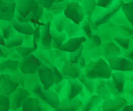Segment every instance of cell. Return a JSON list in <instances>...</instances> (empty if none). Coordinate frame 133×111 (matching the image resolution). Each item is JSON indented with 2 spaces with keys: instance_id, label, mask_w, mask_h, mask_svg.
<instances>
[{
  "instance_id": "obj_40",
  "label": "cell",
  "mask_w": 133,
  "mask_h": 111,
  "mask_svg": "<svg viewBox=\"0 0 133 111\" xmlns=\"http://www.w3.org/2000/svg\"><path fill=\"white\" fill-rule=\"evenodd\" d=\"M123 111H133V104L125 105L123 108Z\"/></svg>"
},
{
  "instance_id": "obj_11",
  "label": "cell",
  "mask_w": 133,
  "mask_h": 111,
  "mask_svg": "<svg viewBox=\"0 0 133 111\" xmlns=\"http://www.w3.org/2000/svg\"><path fill=\"white\" fill-rule=\"evenodd\" d=\"M87 41V38L85 36H76V37H71L70 38L68 41L64 42V43L61 45L59 49L65 52H72L76 51L77 49H78L82 46L83 43Z\"/></svg>"
},
{
  "instance_id": "obj_21",
  "label": "cell",
  "mask_w": 133,
  "mask_h": 111,
  "mask_svg": "<svg viewBox=\"0 0 133 111\" xmlns=\"http://www.w3.org/2000/svg\"><path fill=\"white\" fill-rule=\"evenodd\" d=\"M23 36L22 35H13L11 38H9L7 42H5V46L7 48L19 47L23 43Z\"/></svg>"
},
{
  "instance_id": "obj_15",
  "label": "cell",
  "mask_w": 133,
  "mask_h": 111,
  "mask_svg": "<svg viewBox=\"0 0 133 111\" xmlns=\"http://www.w3.org/2000/svg\"><path fill=\"white\" fill-rule=\"evenodd\" d=\"M22 111H43L37 98H26L22 103Z\"/></svg>"
},
{
  "instance_id": "obj_5",
  "label": "cell",
  "mask_w": 133,
  "mask_h": 111,
  "mask_svg": "<svg viewBox=\"0 0 133 111\" xmlns=\"http://www.w3.org/2000/svg\"><path fill=\"white\" fill-rule=\"evenodd\" d=\"M42 65L41 61L35 56L28 55L24 56L19 63L20 71L23 74H35Z\"/></svg>"
},
{
  "instance_id": "obj_1",
  "label": "cell",
  "mask_w": 133,
  "mask_h": 111,
  "mask_svg": "<svg viewBox=\"0 0 133 111\" xmlns=\"http://www.w3.org/2000/svg\"><path fill=\"white\" fill-rule=\"evenodd\" d=\"M112 75V70L108 61L103 57L91 61L85 66V76L89 79H109Z\"/></svg>"
},
{
  "instance_id": "obj_37",
  "label": "cell",
  "mask_w": 133,
  "mask_h": 111,
  "mask_svg": "<svg viewBox=\"0 0 133 111\" xmlns=\"http://www.w3.org/2000/svg\"><path fill=\"white\" fill-rule=\"evenodd\" d=\"M91 23L88 21H85L84 22V25H83V30L85 34H87V35L90 38L92 36V32H93V29L91 28Z\"/></svg>"
},
{
  "instance_id": "obj_42",
  "label": "cell",
  "mask_w": 133,
  "mask_h": 111,
  "mask_svg": "<svg viewBox=\"0 0 133 111\" xmlns=\"http://www.w3.org/2000/svg\"><path fill=\"white\" fill-rule=\"evenodd\" d=\"M65 0H55V2L54 3H64Z\"/></svg>"
},
{
  "instance_id": "obj_24",
  "label": "cell",
  "mask_w": 133,
  "mask_h": 111,
  "mask_svg": "<svg viewBox=\"0 0 133 111\" xmlns=\"http://www.w3.org/2000/svg\"><path fill=\"white\" fill-rule=\"evenodd\" d=\"M10 108L11 104L9 95L0 93V111H9Z\"/></svg>"
},
{
  "instance_id": "obj_32",
  "label": "cell",
  "mask_w": 133,
  "mask_h": 111,
  "mask_svg": "<svg viewBox=\"0 0 133 111\" xmlns=\"http://www.w3.org/2000/svg\"><path fill=\"white\" fill-rule=\"evenodd\" d=\"M65 5H66V4L64 3H53L49 10L54 13H60L62 11L64 10Z\"/></svg>"
},
{
  "instance_id": "obj_27",
  "label": "cell",
  "mask_w": 133,
  "mask_h": 111,
  "mask_svg": "<svg viewBox=\"0 0 133 111\" xmlns=\"http://www.w3.org/2000/svg\"><path fill=\"white\" fill-rule=\"evenodd\" d=\"M116 44L118 46H120V48H123L125 50H129L130 48V40L127 37H116Z\"/></svg>"
},
{
  "instance_id": "obj_3",
  "label": "cell",
  "mask_w": 133,
  "mask_h": 111,
  "mask_svg": "<svg viewBox=\"0 0 133 111\" xmlns=\"http://www.w3.org/2000/svg\"><path fill=\"white\" fill-rule=\"evenodd\" d=\"M109 63L112 71H133V62L125 56H116L108 57Z\"/></svg>"
},
{
  "instance_id": "obj_28",
  "label": "cell",
  "mask_w": 133,
  "mask_h": 111,
  "mask_svg": "<svg viewBox=\"0 0 133 111\" xmlns=\"http://www.w3.org/2000/svg\"><path fill=\"white\" fill-rule=\"evenodd\" d=\"M78 79H79V81L81 83L84 84V85L85 86V87L87 88V90H88L90 93L94 92V82H93V80H92V79H87L85 75L79 76V77H78Z\"/></svg>"
},
{
  "instance_id": "obj_43",
  "label": "cell",
  "mask_w": 133,
  "mask_h": 111,
  "mask_svg": "<svg viewBox=\"0 0 133 111\" xmlns=\"http://www.w3.org/2000/svg\"><path fill=\"white\" fill-rule=\"evenodd\" d=\"M3 56V50H2V49L0 48V56Z\"/></svg>"
},
{
  "instance_id": "obj_17",
  "label": "cell",
  "mask_w": 133,
  "mask_h": 111,
  "mask_svg": "<svg viewBox=\"0 0 133 111\" xmlns=\"http://www.w3.org/2000/svg\"><path fill=\"white\" fill-rule=\"evenodd\" d=\"M121 11L125 19L133 28V0L123 2L121 6Z\"/></svg>"
},
{
  "instance_id": "obj_25",
  "label": "cell",
  "mask_w": 133,
  "mask_h": 111,
  "mask_svg": "<svg viewBox=\"0 0 133 111\" xmlns=\"http://www.w3.org/2000/svg\"><path fill=\"white\" fill-rule=\"evenodd\" d=\"M81 104H82V102H81L79 99H72L71 100V102L69 104L64 106V108H59L58 111H74L78 108H79Z\"/></svg>"
},
{
  "instance_id": "obj_35",
  "label": "cell",
  "mask_w": 133,
  "mask_h": 111,
  "mask_svg": "<svg viewBox=\"0 0 133 111\" xmlns=\"http://www.w3.org/2000/svg\"><path fill=\"white\" fill-rule=\"evenodd\" d=\"M116 0H97L96 4L101 8H108Z\"/></svg>"
},
{
  "instance_id": "obj_34",
  "label": "cell",
  "mask_w": 133,
  "mask_h": 111,
  "mask_svg": "<svg viewBox=\"0 0 133 111\" xmlns=\"http://www.w3.org/2000/svg\"><path fill=\"white\" fill-rule=\"evenodd\" d=\"M55 25H56V28H57V32L61 33L65 28V20L63 18H58V19H56L55 21Z\"/></svg>"
},
{
  "instance_id": "obj_10",
  "label": "cell",
  "mask_w": 133,
  "mask_h": 111,
  "mask_svg": "<svg viewBox=\"0 0 133 111\" xmlns=\"http://www.w3.org/2000/svg\"><path fill=\"white\" fill-rule=\"evenodd\" d=\"M39 4L37 0H19V4H17L16 10L21 17L26 18L36 10Z\"/></svg>"
},
{
  "instance_id": "obj_29",
  "label": "cell",
  "mask_w": 133,
  "mask_h": 111,
  "mask_svg": "<svg viewBox=\"0 0 133 111\" xmlns=\"http://www.w3.org/2000/svg\"><path fill=\"white\" fill-rule=\"evenodd\" d=\"M83 49H84V46H81L79 49H77L76 51L72 52V53H71V55H70V62L71 63H78V59H79V57L81 56V54H82V50Z\"/></svg>"
},
{
  "instance_id": "obj_13",
  "label": "cell",
  "mask_w": 133,
  "mask_h": 111,
  "mask_svg": "<svg viewBox=\"0 0 133 111\" xmlns=\"http://www.w3.org/2000/svg\"><path fill=\"white\" fill-rule=\"evenodd\" d=\"M12 25L13 28L19 34H23V35H33L35 32V28H34L33 25L30 22H22L19 21L17 19H13L12 20Z\"/></svg>"
},
{
  "instance_id": "obj_26",
  "label": "cell",
  "mask_w": 133,
  "mask_h": 111,
  "mask_svg": "<svg viewBox=\"0 0 133 111\" xmlns=\"http://www.w3.org/2000/svg\"><path fill=\"white\" fill-rule=\"evenodd\" d=\"M85 1V6L83 7L85 11V13L87 14L90 17L91 15H93V12L94 11V7L96 5V1L95 0H84Z\"/></svg>"
},
{
  "instance_id": "obj_20",
  "label": "cell",
  "mask_w": 133,
  "mask_h": 111,
  "mask_svg": "<svg viewBox=\"0 0 133 111\" xmlns=\"http://www.w3.org/2000/svg\"><path fill=\"white\" fill-rule=\"evenodd\" d=\"M19 65V61L5 59L0 63V72L1 71H15Z\"/></svg>"
},
{
  "instance_id": "obj_41",
  "label": "cell",
  "mask_w": 133,
  "mask_h": 111,
  "mask_svg": "<svg viewBox=\"0 0 133 111\" xmlns=\"http://www.w3.org/2000/svg\"><path fill=\"white\" fill-rule=\"evenodd\" d=\"M0 45H3V46H5V42H4V38L2 35L1 30H0Z\"/></svg>"
},
{
  "instance_id": "obj_16",
  "label": "cell",
  "mask_w": 133,
  "mask_h": 111,
  "mask_svg": "<svg viewBox=\"0 0 133 111\" xmlns=\"http://www.w3.org/2000/svg\"><path fill=\"white\" fill-rule=\"evenodd\" d=\"M111 79H110V80H111V82L113 84L115 88H116L117 93L118 94L123 93L125 86V79L123 74L121 73V71H116L115 73H112Z\"/></svg>"
},
{
  "instance_id": "obj_18",
  "label": "cell",
  "mask_w": 133,
  "mask_h": 111,
  "mask_svg": "<svg viewBox=\"0 0 133 111\" xmlns=\"http://www.w3.org/2000/svg\"><path fill=\"white\" fill-rule=\"evenodd\" d=\"M104 53L108 57H112V56H121L122 55V50L120 46H118L116 43H115L114 42H107L104 47Z\"/></svg>"
},
{
  "instance_id": "obj_6",
  "label": "cell",
  "mask_w": 133,
  "mask_h": 111,
  "mask_svg": "<svg viewBox=\"0 0 133 111\" xmlns=\"http://www.w3.org/2000/svg\"><path fill=\"white\" fill-rule=\"evenodd\" d=\"M34 92H35V94H37L38 96L41 97L43 101H45L49 105L52 106L53 108H57L59 107V97H58V95L56 92L49 89L45 90L41 86H36L35 87V89H34Z\"/></svg>"
},
{
  "instance_id": "obj_12",
  "label": "cell",
  "mask_w": 133,
  "mask_h": 111,
  "mask_svg": "<svg viewBox=\"0 0 133 111\" xmlns=\"http://www.w3.org/2000/svg\"><path fill=\"white\" fill-rule=\"evenodd\" d=\"M128 101L123 97L116 96L114 99H108L103 102L102 108L104 111H118L127 105Z\"/></svg>"
},
{
  "instance_id": "obj_14",
  "label": "cell",
  "mask_w": 133,
  "mask_h": 111,
  "mask_svg": "<svg viewBox=\"0 0 133 111\" xmlns=\"http://www.w3.org/2000/svg\"><path fill=\"white\" fill-rule=\"evenodd\" d=\"M63 75L70 77L71 79H77L80 76V68L77 65V63H66L62 69Z\"/></svg>"
},
{
  "instance_id": "obj_4",
  "label": "cell",
  "mask_w": 133,
  "mask_h": 111,
  "mask_svg": "<svg viewBox=\"0 0 133 111\" xmlns=\"http://www.w3.org/2000/svg\"><path fill=\"white\" fill-rule=\"evenodd\" d=\"M15 0H0V20L12 21L16 12Z\"/></svg>"
},
{
  "instance_id": "obj_19",
  "label": "cell",
  "mask_w": 133,
  "mask_h": 111,
  "mask_svg": "<svg viewBox=\"0 0 133 111\" xmlns=\"http://www.w3.org/2000/svg\"><path fill=\"white\" fill-rule=\"evenodd\" d=\"M43 30L41 31V42L43 46H50L52 42V35L50 33V23L44 25Z\"/></svg>"
},
{
  "instance_id": "obj_31",
  "label": "cell",
  "mask_w": 133,
  "mask_h": 111,
  "mask_svg": "<svg viewBox=\"0 0 133 111\" xmlns=\"http://www.w3.org/2000/svg\"><path fill=\"white\" fill-rule=\"evenodd\" d=\"M100 100H101V97L98 96V95H94V96H93L88 101V102L85 105L84 111H89L92 108H93V106L94 105V104H96L99 101H100Z\"/></svg>"
},
{
  "instance_id": "obj_39",
  "label": "cell",
  "mask_w": 133,
  "mask_h": 111,
  "mask_svg": "<svg viewBox=\"0 0 133 111\" xmlns=\"http://www.w3.org/2000/svg\"><path fill=\"white\" fill-rule=\"evenodd\" d=\"M126 57L133 62V50H129L126 53Z\"/></svg>"
},
{
  "instance_id": "obj_46",
  "label": "cell",
  "mask_w": 133,
  "mask_h": 111,
  "mask_svg": "<svg viewBox=\"0 0 133 111\" xmlns=\"http://www.w3.org/2000/svg\"><path fill=\"white\" fill-rule=\"evenodd\" d=\"M132 41H133V36H132Z\"/></svg>"
},
{
  "instance_id": "obj_23",
  "label": "cell",
  "mask_w": 133,
  "mask_h": 111,
  "mask_svg": "<svg viewBox=\"0 0 133 111\" xmlns=\"http://www.w3.org/2000/svg\"><path fill=\"white\" fill-rule=\"evenodd\" d=\"M0 30H1L2 35H3L4 39H9V38H11L15 35V29L13 28L12 23H7L4 26L0 27Z\"/></svg>"
},
{
  "instance_id": "obj_44",
  "label": "cell",
  "mask_w": 133,
  "mask_h": 111,
  "mask_svg": "<svg viewBox=\"0 0 133 111\" xmlns=\"http://www.w3.org/2000/svg\"><path fill=\"white\" fill-rule=\"evenodd\" d=\"M0 80H1V73H0Z\"/></svg>"
},
{
  "instance_id": "obj_7",
  "label": "cell",
  "mask_w": 133,
  "mask_h": 111,
  "mask_svg": "<svg viewBox=\"0 0 133 111\" xmlns=\"http://www.w3.org/2000/svg\"><path fill=\"white\" fill-rule=\"evenodd\" d=\"M19 87V82L16 79L12 78L7 73L1 74L0 80V93L10 95Z\"/></svg>"
},
{
  "instance_id": "obj_33",
  "label": "cell",
  "mask_w": 133,
  "mask_h": 111,
  "mask_svg": "<svg viewBox=\"0 0 133 111\" xmlns=\"http://www.w3.org/2000/svg\"><path fill=\"white\" fill-rule=\"evenodd\" d=\"M35 49V48H29V47H18L17 48V51L19 52L22 56H26L30 55Z\"/></svg>"
},
{
  "instance_id": "obj_47",
  "label": "cell",
  "mask_w": 133,
  "mask_h": 111,
  "mask_svg": "<svg viewBox=\"0 0 133 111\" xmlns=\"http://www.w3.org/2000/svg\"><path fill=\"white\" fill-rule=\"evenodd\" d=\"M74 1H75V0H74Z\"/></svg>"
},
{
  "instance_id": "obj_45",
  "label": "cell",
  "mask_w": 133,
  "mask_h": 111,
  "mask_svg": "<svg viewBox=\"0 0 133 111\" xmlns=\"http://www.w3.org/2000/svg\"><path fill=\"white\" fill-rule=\"evenodd\" d=\"M132 79V82H133V77H132V79Z\"/></svg>"
},
{
  "instance_id": "obj_8",
  "label": "cell",
  "mask_w": 133,
  "mask_h": 111,
  "mask_svg": "<svg viewBox=\"0 0 133 111\" xmlns=\"http://www.w3.org/2000/svg\"><path fill=\"white\" fill-rule=\"evenodd\" d=\"M37 71L41 82L43 85V89H49L55 83L52 67L47 66V65H41Z\"/></svg>"
},
{
  "instance_id": "obj_2",
  "label": "cell",
  "mask_w": 133,
  "mask_h": 111,
  "mask_svg": "<svg viewBox=\"0 0 133 111\" xmlns=\"http://www.w3.org/2000/svg\"><path fill=\"white\" fill-rule=\"evenodd\" d=\"M64 16L76 25H80L85 20V13L83 6L78 1L67 3L64 10Z\"/></svg>"
},
{
  "instance_id": "obj_30",
  "label": "cell",
  "mask_w": 133,
  "mask_h": 111,
  "mask_svg": "<svg viewBox=\"0 0 133 111\" xmlns=\"http://www.w3.org/2000/svg\"><path fill=\"white\" fill-rule=\"evenodd\" d=\"M64 41H65V35H59V36L52 35V42H51V44H52L54 47L59 49L61 47V45L64 43Z\"/></svg>"
},
{
  "instance_id": "obj_36",
  "label": "cell",
  "mask_w": 133,
  "mask_h": 111,
  "mask_svg": "<svg viewBox=\"0 0 133 111\" xmlns=\"http://www.w3.org/2000/svg\"><path fill=\"white\" fill-rule=\"evenodd\" d=\"M52 70L54 73V80H55V83L59 84L63 80V74L55 66H52Z\"/></svg>"
},
{
  "instance_id": "obj_9",
  "label": "cell",
  "mask_w": 133,
  "mask_h": 111,
  "mask_svg": "<svg viewBox=\"0 0 133 111\" xmlns=\"http://www.w3.org/2000/svg\"><path fill=\"white\" fill-rule=\"evenodd\" d=\"M29 96H30V93L28 90L24 89V88L18 87L14 92L9 95V97H10L11 108L17 109V108H20L25 100L28 98Z\"/></svg>"
},
{
  "instance_id": "obj_22",
  "label": "cell",
  "mask_w": 133,
  "mask_h": 111,
  "mask_svg": "<svg viewBox=\"0 0 133 111\" xmlns=\"http://www.w3.org/2000/svg\"><path fill=\"white\" fill-rule=\"evenodd\" d=\"M81 91H82V86L80 84L77 82H71L70 85V91L68 94V98L70 101L75 98Z\"/></svg>"
},
{
  "instance_id": "obj_38",
  "label": "cell",
  "mask_w": 133,
  "mask_h": 111,
  "mask_svg": "<svg viewBox=\"0 0 133 111\" xmlns=\"http://www.w3.org/2000/svg\"><path fill=\"white\" fill-rule=\"evenodd\" d=\"M37 1L41 5H42L45 8L49 9L51 7V5L53 4L54 2H55V0H37Z\"/></svg>"
}]
</instances>
